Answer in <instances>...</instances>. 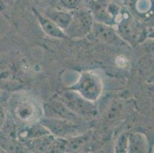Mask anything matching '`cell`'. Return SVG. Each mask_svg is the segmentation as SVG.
Here are the masks:
<instances>
[{
    "instance_id": "cell-1",
    "label": "cell",
    "mask_w": 154,
    "mask_h": 153,
    "mask_svg": "<svg viewBox=\"0 0 154 153\" xmlns=\"http://www.w3.org/2000/svg\"><path fill=\"white\" fill-rule=\"evenodd\" d=\"M22 63L9 56L0 58V87L13 90L24 84V70Z\"/></svg>"
},
{
    "instance_id": "cell-2",
    "label": "cell",
    "mask_w": 154,
    "mask_h": 153,
    "mask_svg": "<svg viewBox=\"0 0 154 153\" xmlns=\"http://www.w3.org/2000/svg\"><path fill=\"white\" fill-rule=\"evenodd\" d=\"M73 88L84 98L94 103L101 95L103 83L97 74L93 71H85L81 74Z\"/></svg>"
},
{
    "instance_id": "cell-3",
    "label": "cell",
    "mask_w": 154,
    "mask_h": 153,
    "mask_svg": "<svg viewBox=\"0 0 154 153\" xmlns=\"http://www.w3.org/2000/svg\"><path fill=\"white\" fill-rule=\"evenodd\" d=\"M72 21L65 31L67 36L78 38L86 36L91 32L94 25V17L88 9H78L72 12Z\"/></svg>"
},
{
    "instance_id": "cell-4",
    "label": "cell",
    "mask_w": 154,
    "mask_h": 153,
    "mask_svg": "<svg viewBox=\"0 0 154 153\" xmlns=\"http://www.w3.org/2000/svg\"><path fill=\"white\" fill-rule=\"evenodd\" d=\"M61 100L75 115L93 116L96 114V108L93 102L84 98L74 90L62 93Z\"/></svg>"
},
{
    "instance_id": "cell-5",
    "label": "cell",
    "mask_w": 154,
    "mask_h": 153,
    "mask_svg": "<svg viewBox=\"0 0 154 153\" xmlns=\"http://www.w3.org/2000/svg\"><path fill=\"white\" fill-rule=\"evenodd\" d=\"M41 107L36 101L24 98L15 106V114L18 120L25 123H33L41 116Z\"/></svg>"
},
{
    "instance_id": "cell-6",
    "label": "cell",
    "mask_w": 154,
    "mask_h": 153,
    "mask_svg": "<svg viewBox=\"0 0 154 153\" xmlns=\"http://www.w3.org/2000/svg\"><path fill=\"white\" fill-rule=\"evenodd\" d=\"M91 12L99 22L110 24L119 15L120 8L117 4L106 0H97L91 4Z\"/></svg>"
},
{
    "instance_id": "cell-7",
    "label": "cell",
    "mask_w": 154,
    "mask_h": 153,
    "mask_svg": "<svg viewBox=\"0 0 154 153\" xmlns=\"http://www.w3.org/2000/svg\"><path fill=\"white\" fill-rule=\"evenodd\" d=\"M91 32H94L97 38L103 41L114 44H123L122 38H120L114 29L107 25V24L94 22Z\"/></svg>"
},
{
    "instance_id": "cell-8",
    "label": "cell",
    "mask_w": 154,
    "mask_h": 153,
    "mask_svg": "<svg viewBox=\"0 0 154 153\" xmlns=\"http://www.w3.org/2000/svg\"><path fill=\"white\" fill-rule=\"evenodd\" d=\"M42 123L50 133H54L60 137L71 134L75 130L73 125L69 123V120L62 119H47L44 120Z\"/></svg>"
},
{
    "instance_id": "cell-9",
    "label": "cell",
    "mask_w": 154,
    "mask_h": 153,
    "mask_svg": "<svg viewBox=\"0 0 154 153\" xmlns=\"http://www.w3.org/2000/svg\"><path fill=\"white\" fill-rule=\"evenodd\" d=\"M35 14L37 17L38 21L39 24L41 25L42 30L47 34L48 35L51 36V37L55 38H68L65 32L60 29L58 25H55L52 21L48 19L45 15H42V14L39 13L38 11L35 10Z\"/></svg>"
},
{
    "instance_id": "cell-10",
    "label": "cell",
    "mask_w": 154,
    "mask_h": 153,
    "mask_svg": "<svg viewBox=\"0 0 154 153\" xmlns=\"http://www.w3.org/2000/svg\"><path fill=\"white\" fill-rule=\"evenodd\" d=\"M45 16L65 32L72 21L73 15L72 12L64 9H53L48 11L45 13Z\"/></svg>"
},
{
    "instance_id": "cell-11",
    "label": "cell",
    "mask_w": 154,
    "mask_h": 153,
    "mask_svg": "<svg viewBox=\"0 0 154 153\" xmlns=\"http://www.w3.org/2000/svg\"><path fill=\"white\" fill-rule=\"evenodd\" d=\"M48 108L54 113L58 119L70 120L71 118L76 116V115L73 113L61 101H51V103H48Z\"/></svg>"
},
{
    "instance_id": "cell-12",
    "label": "cell",
    "mask_w": 154,
    "mask_h": 153,
    "mask_svg": "<svg viewBox=\"0 0 154 153\" xmlns=\"http://www.w3.org/2000/svg\"><path fill=\"white\" fill-rule=\"evenodd\" d=\"M130 149L134 152H143L146 151V141L141 134H136L131 138L129 142Z\"/></svg>"
},
{
    "instance_id": "cell-13",
    "label": "cell",
    "mask_w": 154,
    "mask_h": 153,
    "mask_svg": "<svg viewBox=\"0 0 154 153\" xmlns=\"http://www.w3.org/2000/svg\"><path fill=\"white\" fill-rule=\"evenodd\" d=\"M87 140H88L87 136L72 137L71 139L67 140L66 150H68L70 151H76L85 145L87 142Z\"/></svg>"
},
{
    "instance_id": "cell-14",
    "label": "cell",
    "mask_w": 154,
    "mask_h": 153,
    "mask_svg": "<svg viewBox=\"0 0 154 153\" xmlns=\"http://www.w3.org/2000/svg\"><path fill=\"white\" fill-rule=\"evenodd\" d=\"M82 0H60L61 8L65 11H75L79 7Z\"/></svg>"
},
{
    "instance_id": "cell-15",
    "label": "cell",
    "mask_w": 154,
    "mask_h": 153,
    "mask_svg": "<svg viewBox=\"0 0 154 153\" xmlns=\"http://www.w3.org/2000/svg\"><path fill=\"white\" fill-rule=\"evenodd\" d=\"M129 147V138L126 134H122L117 139L115 151L117 152H124Z\"/></svg>"
},
{
    "instance_id": "cell-16",
    "label": "cell",
    "mask_w": 154,
    "mask_h": 153,
    "mask_svg": "<svg viewBox=\"0 0 154 153\" xmlns=\"http://www.w3.org/2000/svg\"><path fill=\"white\" fill-rule=\"evenodd\" d=\"M5 123V112L3 106L0 104V131Z\"/></svg>"
}]
</instances>
